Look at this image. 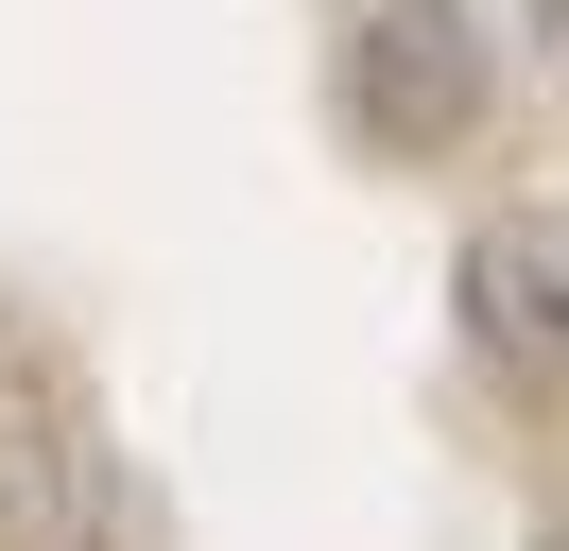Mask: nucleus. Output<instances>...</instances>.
Here are the masks:
<instances>
[{"label":"nucleus","instance_id":"obj_1","mask_svg":"<svg viewBox=\"0 0 569 551\" xmlns=\"http://www.w3.org/2000/svg\"><path fill=\"white\" fill-rule=\"evenodd\" d=\"M483 121H500L483 0H362V18H346V138H362V156L431 172V156H466Z\"/></svg>","mask_w":569,"mask_h":551},{"label":"nucleus","instance_id":"obj_2","mask_svg":"<svg viewBox=\"0 0 569 551\" xmlns=\"http://www.w3.org/2000/svg\"><path fill=\"white\" fill-rule=\"evenodd\" d=\"M466 328H483V362L569 379V207H500L466 241Z\"/></svg>","mask_w":569,"mask_h":551},{"label":"nucleus","instance_id":"obj_3","mask_svg":"<svg viewBox=\"0 0 569 551\" xmlns=\"http://www.w3.org/2000/svg\"><path fill=\"white\" fill-rule=\"evenodd\" d=\"M535 551H569V517H552V534H535Z\"/></svg>","mask_w":569,"mask_h":551},{"label":"nucleus","instance_id":"obj_4","mask_svg":"<svg viewBox=\"0 0 569 551\" xmlns=\"http://www.w3.org/2000/svg\"><path fill=\"white\" fill-rule=\"evenodd\" d=\"M552 18H569V0H552Z\"/></svg>","mask_w":569,"mask_h":551}]
</instances>
